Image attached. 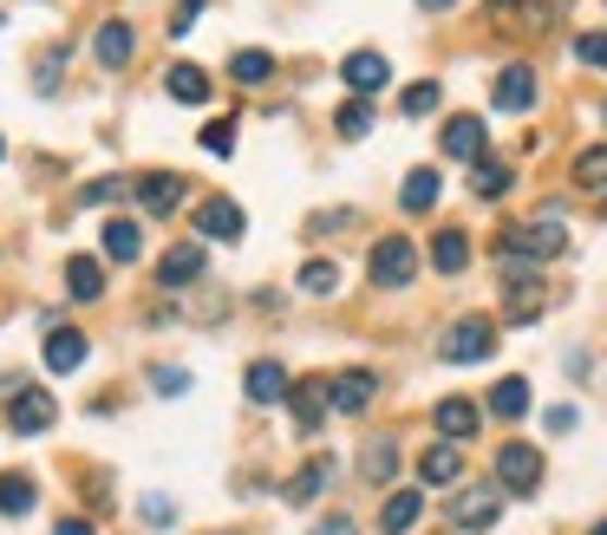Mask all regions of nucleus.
Instances as JSON below:
<instances>
[{"instance_id": "1", "label": "nucleus", "mask_w": 607, "mask_h": 535, "mask_svg": "<svg viewBox=\"0 0 607 535\" xmlns=\"http://www.w3.org/2000/svg\"><path fill=\"white\" fill-rule=\"evenodd\" d=\"M497 248H503V262H556L569 248V229H556L549 216L543 222H510Z\"/></svg>"}, {"instance_id": "2", "label": "nucleus", "mask_w": 607, "mask_h": 535, "mask_svg": "<svg viewBox=\"0 0 607 535\" xmlns=\"http://www.w3.org/2000/svg\"><path fill=\"white\" fill-rule=\"evenodd\" d=\"M52 418H59V405H52L46 386H13V399H7V431L13 438H39V431H52Z\"/></svg>"}, {"instance_id": "3", "label": "nucleus", "mask_w": 607, "mask_h": 535, "mask_svg": "<svg viewBox=\"0 0 607 535\" xmlns=\"http://www.w3.org/2000/svg\"><path fill=\"white\" fill-rule=\"evenodd\" d=\"M366 275H373L379 288H405V281L418 275V248H412L405 235H386V242H373V255H366Z\"/></svg>"}, {"instance_id": "4", "label": "nucleus", "mask_w": 607, "mask_h": 535, "mask_svg": "<svg viewBox=\"0 0 607 535\" xmlns=\"http://www.w3.org/2000/svg\"><path fill=\"white\" fill-rule=\"evenodd\" d=\"M451 366H477V360H490L497 353V327L484 320V314H471V320H458L451 333H445V346H438Z\"/></svg>"}, {"instance_id": "5", "label": "nucleus", "mask_w": 607, "mask_h": 535, "mask_svg": "<svg viewBox=\"0 0 607 535\" xmlns=\"http://www.w3.org/2000/svg\"><path fill=\"white\" fill-rule=\"evenodd\" d=\"M536 484H543V451H536V445H503V451H497V490L536 497Z\"/></svg>"}, {"instance_id": "6", "label": "nucleus", "mask_w": 607, "mask_h": 535, "mask_svg": "<svg viewBox=\"0 0 607 535\" xmlns=\"http://www.w3.org/2000/svg\"><path fill=\"white\" fill-rule=\"evenodd\" d=\"M503 314H510V320H536V314H543V281H536V268H523V262L503 268Z\"/></svg>"}, {"instance_id": "7", "label": "nucleus", "mask_w": 607, "mask_h": 535, "mask_svg": "<svg viewBox=\"0 0 607 535\" xmlns=\"http://www.w3.org/2000/svg\"><path fill=\"white\" fill-rule=\"evenodd\" d=\"M432 425H438V438H445V445H471V438H477V425H484V412H477L471 399H438Z\"/></svg>"}, {"instance_id": "8", "label": "nucleus", "mask_w": 607, "mask_h": 535, "mask_svg": "<svg viewBox=\"0 0 607 535\" xmlns=\"http://www.w3.org/2000/svg\"><path fill=\"white\" fill-rule=\"evenodd\" d=\"M503 516V490H458L451 497V523L458 530H490Z\"/></svg>"}, {"instance_id": "9", "label": "nucleus", "mask_w": 607, "mask_h": 535, "mask_svg": "<svg viewBox=\"0 0 607 535\" xmlns=\"http://www.w3.org/2000/svg\"><path fill=\"white\" fill-rule=\"evenodd\" d=\"M131 46H137V33H131V20H105V26L92 33V59H98L105 72H118V65H131Z\"/></svg>"}, {"instance_id": "10", "label": "nucleus", "mask_w": 607, "mask_h": 535, "mask_svg": "<svg viewBox=\"0 0 607 535\" xmlns=\"http://www.w3.org/2000/svg\"><path fill=\"white\" fill-rule=\"evenodd\" d=\"M131 196H137V203H144L150 216H170V209H177V203L190 196V183H183L177 170H157V177H144V183H131Z\"/></svg>"}, {"instance_id": "11", "label": "nucleus", "mask_w": 607, "mask_h": 535, "mask_svg": "<svg viewBox=\"0 0 607 535\" xmlns=\"http://www.w3.org/2000/svg\"><path fill=\"white\" fill-rule=\"evenodd\" d=\"M190 281H203V242H177V248H163V262H157V288H190Z\"/></svg>"}, {"instance_id": "12", "label": "nucleus", "mask_w": 607, "mask_h": 535, "mask_svg": "<svg viewBox=\"0 0 607 535\" xmlns=\"http://www.w3.org/2000/svg\"><path fill=\"white\" fill-rule=\"evenodd\" d=\"M39 353H46V373H78V366H85V353H92V340H85L78 327H52Z\"/></svg>"}, {"instance_id": "13", "label": "nucleus", "mask_w": 607, "mask_h": 535, "mask_svg": "<svg viewBox=\"0 0 607 535\" xmlns=\"http://www.w3.org/2000/svg\"><path fill=\"white\" fill-rule=\"evenodd\" d=\"M536 105V65H503L497 72V111H530Z\"/></svg>"}, {"instance_id": "14", "label": "nucleus", "mask_w": 607, "mask_h": 535, "mask_svg": "<svg viewBox=\"0 0 607 535\" xmlns=\"http://www.w3.org/2000/svg\"><path fill=\"white\" fill-rule=\"evenodd\" d=\"M288 386H294V379H288V366H281V360H255V366L242 373V392H248L255 405H275V399H288Z\"/></svg>"}, {"instance_id": "15", "label": "nucleus", "mask_w": 607, "mask_h": 535, "mask_svg": "<svg viewBox=\"0 0 607 535\" xmlns=\"http://www.w3.org/2000/svg\"><path fill=\"white\" fill-rule=\"evenodd\" d=\"M379 399V379L373 373H340V379H327V405L333 412H366Z\"/></svg>"}, {"instance_id": "16", "label": "nucleus", "mask_w": 607, "mask_h": 535, "mask_svg": "<svg viewBox=\"0 0 607 535\" xmlns=\"http://www.w3.org/2000/svg\"><path fill=\"white\" fill-rule=\"evenodd\" d=\"M288 412H294L301 438H314V431H320V418H327V386H320V379H301V386H288Z\"/></svg>"}, {"instance_id": "17", "label": "nucleus", "mask_w": 607, "mask_h": 535, "mask_svg": "<svg viewBox=\"0 0 607 535\" xmlns=\"http://www.w3.org/2000/svg\"><path fill=\"white\" fill-rule=\"evenodd\" d=\"M340 78H347L353 92H386L392 65H386V52H347V59H340Z\"/></svg>"}, {"instance_id": "18", "label": "nucleus", "mask_w": 607, "mask_h": 535, "mask_svg": "<svg viewBox=\"0 0 607 535\" xmlns=\"http://www.w3.org/2000/svg\"><path fill=\"white\" fill-rule=\"evenodd\" d=\"M196 229H203L209 242H235V235H242V209H235L229 196H209V203H196Z\"/></svg>"}, {"instance_id": "19", "label": "nucleus", "mask_w": 607, "mask_h": 535, "mask_svg": "<svg viewBox=\"0 0 607 535\" xmlns=\"http://www.w3.org/2000/svg\"><path fill=\"white\" fill-rule=\"evenodd\" d=\"M418 516H425V490H392V497H386V510H379V530L405 535Z\"/></svg>"}, {"instance_id": "20", "label": "nucleus", "mask_w": 607, "mask_h": 535, "mask_svg": "<svg viewBox=\"0 0 607 535\" xmlns=\"http://www.w3.org/2000/svg\"><path fill=\"white\" fill-rule=\"evenodd\" d=\"M445 157H471V163H477V157H484V118H471V111L451 118V124H445Z\"/></svg>"}, {"instance_id": "21", "label": "nucleus", "mask_w": 607, "mask_h": 535, "mask_svg": "<svg viewBox=\"0 0 607 535\" xmlns=\"http://www.w3.org/2000/svg\"><path fill=\"white\" fill-rule=\"evenodd\" d=\"M418 477H425V484H458V477H464V445H432V451L418 458Z\"/></svg>"}, {"instance_id": "22", "label": "nucleus", "mask_w": 607, "mask_h": 535, "mask_svg": "<svg viewBox=\"0 0 607 535\" xmlns=\"http://www.w3.org/2000/svg\"><path fill=\"white\" fill-rule=\"evenodd\" d=\"M497 13H510L517 26H536L543 33V26H556L569 13V0H497Z\"/></svg>"}, {"instance_id": "23", "label": "nucleus", "mask_w": 607, "mask_h": 535, "mask_svg": "<svg viewBox=\"0 0 607 535\" xmlns=\"http://www.w3.org/2000/svg\"><path fill=\"white\" fill-rule=\"evenodd\" d=\"M163 92H170L177 105H209V72H203V65H170Z\"/></svg>"}, {"instance_id": "24", "label": "nucleus", "mask_w": 607, "mask_h": 535, "mask_svg": "<svg viewBox=\"0 0 607 535\" xmlns=\"http://www.w3.org/2000/svg\"><path fill=\"white\" fill-rule=\"evenodd\" d=\"M432 262H438V275H464V268H471V235H464V229H438Z\"/></svg>"}, {"instance_id": "25", "label": "nucleus", "mask_w": 607, "mask_h": 535, "mask_svg": "<svg viewBox=\"0 0 607 535\" xmlns=\"http://www.w3.org/2000/svg\"><path fill=\"white\" fill-rule=\"evenodd\" d=\"M65 294H72V301H98V294H105V268H98L92 255H72V262H65Z\"/></svg>"}, {"instance_id": "26", "label": "nucleus", "mask_w": 607, "mask_h": 535, "mask_svg": "<svg viewBox=\"0 0 607 535\" xmlns=\"http://www.w3.org/2000/svg\"><path fill=\"white\" fill-rule=\"evenodd\" d=\"M327 477H333V458H307V464L288 477V503H314V497L327 490Z\"/></svg>"}, {"instance_id": "27", "label": "nucleus", "mask_w": 607, "mask_h": 535, "mask_svg": "<svg viewBox=\"0 0 607 535\" xmlns=\"http://www.w3.org/2000/svg\"><path fill=\"white\" fill-rule=\"evenodd\" d=\"M490 412L497 418H523L530 412V379H497L490 386Z\"/></svg>"}, {"instance_id": "28", "label": "nucleus", "mask_w": 607, "mask_h": 535, "mask_svg": "<svg viewBox=\"0 0 607 535\" xmlns=\"http://www.w3.org/2000/svg\"><path fill=\"white\" fill-rule=\"evenodd\" d=\"M392 471H399V445H392V438H373L366 458H360V477H366V484H386Z\"/></svg>"}, {"instance_id": "29", "label": "nucleus", "mask_w": 607, "mask_h": 535, "mask_svg": "<svg viewBox=\"0 0 607 535\" xmlns=\"http://www.w3.org/2000/svg\"><path fill=\"white\" fill-rule=\"evenodd\" d=\"M438 190H445V183H438V170H412V177L399 183V203H405V209H432V203H438Z\"/></svg>"}, {"instance_id": "30", "label": "nucleus", "mask_w": 607, "mask_h": 535, "mask_svg": "<svg viewBox=\"0 0 607 535\" xmlns=\"http://www.w3.org/2000/svg\"><path fill=\"white\" fill-rule=\"evenodd\" d=\"M105 248H111V262H137L144 255V235H137V222H105Z\"/></svg>"}, {"instance_id": "31", "label": "nucleus", "mask_w": 607, "mask_h": 535, "mask_svg": "<svg viewBox=\"0 0 607 535\" xmlns=\"http://www.w3.org/2000/svg\"><path fill=\"white\" fill-rule=\"evenodd\" d=\"M33 510V477L26 471H7L0 477V516H26Z\"/></svg>"}, {"instance_id": "32", "label": "nucleus", "mask_w": 607, "mask_h": 535, "mask_svg": "<svg viewBox=\"0 0 607 535\" xmlns=\"http://www.w3.org/2000/svg\"><path fill=\"white\" fill-rule=\"evenodd\" d=\"M229 72H235L242 85H268V78H275V52H235Z\"/></svg>"}, {"instance_id": "33", "label": "nucleus", "mask_w": 607, "mask_h": 535, "mask_svg": "<svg viewBox=\"0 0 607 535\" xmlns=\"http://www.w3.org/2000/svg\"><path fill=\"white\" fill-rule=\"evenodd\" d=\"M517 177H510V163H497V157H477V177H471V190L477 196H503Z\"/></svg>"}, {"instance_id": "34", "label": "nucleus", "mask_w": 607, "mask_h": 535, "mask_svg": "<svg viewBox=\"0 0 607 535\" xmlns=\"http://www.w3.org/2000/svg\"><path fill=\"white\" fill-rule=\"evenodd\" d=\"M575 190H607V144L575 157Z\"/></svg>"}, {"instance_id": "35", "label": "nucleus", "mask_w": 607, "mask_h": 535, "mask_svg": "<svg viewBox=\"0 0 607 535\" xmlns=\"http://www.w3.org/2000/svg\"><path fill=\"white\" fill-rule=\"evenodd\" d=\"M333 131H340V137H366V131H373V105H366V98L340 105V111H333Z\"/></svg>"}, {"instance_id": "36", "label": "nucleus", "mask_w": 607, "mask_h": 535, "mask_svg": "<svg viewBox=\"0 0 607 535\" xmlns=\"http://www.w3.org/2000/svg\"><path fill=\"white\" fill-rule=\"evenodd\" d=\"M333 288H340V268H333V262H307V268H301V294H314V301H327Z\"/></svg>"}, {"instance_id": "37", "label": "nucleus", "mask_w": 607, "mask_h": 535, "mask_svg": "<svg viewBox=\"0 0 607 535\" xmlns=\"http://www.w3.org/2000/svg\"><path fill=\"white\" fill-rule=\"evenodd\" d=\"M438 98H445V92H438V78H418V85H405V98H399V105H405V118H425V111H438Z\"/></svg>"}, {"instance_id": "38", "label": "nucleus", "mask_w": 607, "mask_h": 535, "mask_svg": "<svg viewBox=\"0 0 607 535\" xmlns=\"http://www.w3.org/2000/svg\"><path fill=\"white\" fill-rule=\"evenodd\" d=\"M150 392H157V399H183V392H190V373H183V366H157V373H150Z\"/></svg>"}, {"instance_id": "39", "label": "nucleus", "mask_w": 607, "mask_h": 535, "mask_svg": "<svg viewBox=\"0 0 607 535\" xmlns=\"http://www.w3.org/2000/svg\"><path fill=\"white\" fill-rule=\"evenodd\" d=\"M575 59L582 65H607V33H582L575 39Z\"/></svg>"}, {"instance_id": "40", "label": "nucleus", "mask_w": 607, "mask_h": 535, "mask_svg": "<svg viewBox=\"0 0 607 535\" xmlns=\"http://www.w3.org/2000/svg\"><path fill=\"white\" fill-rule=\"evenodd\" d=\"M347 222H353V209H320V216H307V235H333Z\"/></svg>"}, {"instance_id": "41", "label": "nucleus", "mask_w": 607, "mask_h": 535, "mask_svg": "<svg viewBox=\"0 0 607 535\" xmlns=\"http://www.w3.org/2000/svg\"><path fill=\"white\" fill-rule=\"evenodd\" d=\"M203 144H209L216 157H229V150H235V131H229V118H222V124H209V131H203Z\"/></svg>"}, {"instance_id": "42", "label": "nucleus", "mask_w": 607, "mask_h": 535, "mask_svg": "<svg viewBox=\"0 0 607 535\" xmlns=\"http://www.w3.org/2000/svg\"><path fill=\"white\" fill-rule=\"evenodd\" d=\"M124 190H131V183H118V177H105V183H92V190H85V203H118Z\"/></svg>"}, {"instance_id": "43", "label": "nucleus", "mask_w": 607, "mask_h": 535, "mask_svg": "<svg viewBox=\"0 0 607 535\" xmlns=\"http://www.w3.org/2000/svg\"><path fill=\"white\" fill-rule=\"evenodd\" d=\"M196 20H203V0H183V7H177V20H170V33H190Z\"/></svg>"}, {"instance_id": "44", "label": "nucleus", "mask_w": 607, "mask_h": 535, "mask_svg": "<svg viewBox=\"0 0 607 535\" xmlns=\"http://www.w3.org/2000/svg\"><path fill=\"white\" fill-rule=\"evenodd\" d=\"M543 425H549V431H575V425H582V418H575V405H556V412H549V418H543Z\"/></svg>"}, {"instance_id": "45", "label": "nucleus", "mask_w": 607, "mask_h": 535, "mask_svg": "<svg viewBox=\"0 0 607 535\" xmlns=\"http://www.w3.org/2000/svg\"><path fill=\"white\" fill-rule=\"evenodd\" d=\"M170 516H177V510H170L163 497H144V523H170Z\"/></svg>"}, {"instance_id": "46", "label": "nucleus", "mask_w": 607, "mask_h": 535, "mask_svg": "<svg viewBox=\"0 0 607 535\" xmlns=\"http://www.w3.org/2000/svg\"><path fill=\"white\" fill-rule=\"evenodd\" d=\"M314 535H360V530H353V516H327Z\"/></svg>"}, {"instance_id": "47", "label": "nucleus", "mask_w": 607, "mask_h": 535, "mask_svg": "<svg viewBox=\"0 0 607 535\" xmlns=\"http://www.w3.org/2000/svg\"><path fill=\"white\" fill-rule=\"evenodd\" d=\"M52 535H92V523H85V516H65V523H59Z\"/></svg>"}, {"instance_id": "48", "label": "nucleus", "mask_w": 607, "mask_h": 535, "mask_svg": "<svg viewBox=\"0 0 607 535\" xmlns=\"http://www.w3.org/2000/svg\"><path fill=\"white\" fill-rule=\"evenodd\" d=\"M418 7H425V13H445V7H458V0H418Z\"/></svg>"}, {"instance_id": "49", "label": "nucleus", "mask_w": 607, "mask_h": 535, "mask_svg": "<svg viewBox=\"0 0 607 535\" xmlns=\"http://www.w3.org/2000/svg\"><path fill=\"white\" fill-rule=\"evenodd\" d=\"M595 535H607V523H595Z\"/></svg>"}, {"instance_id": "50", "label": "nucleus", "mask_w": 607, "mask_h": 535, "mask_svg": "<svg viewBox=\"0 0 607 535\" xmlns=\"http://www.w3.org/2000/svg\"><path fill=\"white\" fill-rule=\"evenodd\" d=\"M0 157H7V144H0Z\"/></svg>"}]
</instances>
